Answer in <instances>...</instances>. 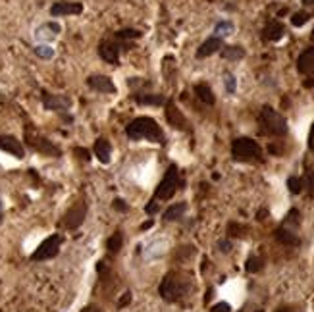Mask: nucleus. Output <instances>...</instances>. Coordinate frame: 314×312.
Instances as JSON below:
<instances>
[{
  "label": "nucleus",
  "mask_w": 314,
  "mask_h": 312,
  "mask_svg": "<svg viewBox=\"0 0 314 312\" xmlns=\"http://www.w3.org/2000/svg\"><path fill=\"white\" fill-rule=\"evenodd\" d=\"M193 289L191 276L185 272H170L164 278V282L160 285V295L162 299L176 303L181 297H185L189 291Z\"/></svg>",
  "instance_id": "f257e3e1"
},
{
  "label": "nucleus",
  "mask_w": 314,
  "mask_h": 312,
  "mask_svg": "<svg viewBox=\"0 0 314 312\" xmlns=\"http://www.w3.org/2000/svg\"><path fill=\"white\" fill-rule=\"evenodd\" d=\"M299 224H301V214L299 210H291L289 214H287L286 222L282 224V228H278L276 230V239L280 241L282 245H287V247H297L301 243L299 239Z\"/></svg>",
  "instance_id": "f03ea898"
},
{
  "label": "nucleus",
  "mask_w": 314,
  "mask_h": 312,
  "mask_svg": "<svg viewBox=\"0 0 314 312\" xmlns=\"http://www.w3.org/2000/svg\"><path fill=\"white\" fill-rule=\"evenodd\" d=\"M259 122L262 125V129L266 131V133H270V135H286L287 133V122L284 120V116L282 114H278L274 108L270 106H264L262 112H260L259 116Z\"/></svg>",
  "instance_id": "7ed1b4c3"
},
{
  "label": "nucleus",
  "mask_w": 314,
  "mask_h": 312,
  "mask_svg": "<svg viewBox=\"0 0 314 312\" xmlns=\"http://www.w3.org/2000/svg\"><path fill=\"white\" fill-rule=\"evenodd\" d=\"M127 135L133 137V139H156V141L164 139L160 127L150 118H139V120H135V122L127 127Z\"/></svg>",
  "instance_id": "20e7f679"
},
{
  "label": "nucleus",
  "mask_w": 314,
  "mask_h": 312,
  "mask_svg": "<svg viewBox=\"0 0 314 312\" xmlns=\"http://www.w3.org/2000/svg\"><path fill=\"white\" fill-rule=\"evenodd\" d=\"M232 152L235 156V160H241V162H253V160H260L262 156V150L257 145V141L253 139H247V137H241V139H235L233 141Z\"/></svg>",
  "instance_id": "39448f33"
},
{
  "label": "nucleus",
  "mask_w": 314,
  "mask_h": 312,
  "mask_svg": "<svg viewBox=\"0 0 314 312\" xmlns=\"http://www.w3.org/2000/svg\"><path fill=\"white\" fill-rule=\"evenodd\" d=\"M60 245H62V237L60 235H50L31 255V260H48V258H54L58 255V251H60Z\"/></svg>",
  "instance_id": "423d86ee"
},
{
  "label": "nucleus",
  "mask_w": 314,
  "mask_h": 312,
  "mask_svg": "<svg viewBox=\"0 0 314 312\" xmlns=\"http://www.w3.org/2000/svg\"><path fill=\"white\" fill-rule=\"evenodd\" d=\"M297 68L307 77L305 87H314V46L307 48L297 60Z\"/></svg>",
  "instance_id": "0eeeda50"
},
{
  "label": "nucleus",
  "mask_w": 314,
  "mask_h": 312,
  "mask_svg": "<svg viewBox=\"0 0 314 312\" xmlns=\"http://www.w3.org/2000/svg\"><path fill=\"white\" fill-rule=\"evenodd\" d=\"M176 189H178V172H176V168L172 166L170 172L166 174L164 181L160 183V187L156 191V197L166 201V199H170V197L176 193Z\"/></svg>",
  "instance_id": "6e6552de"
},
{
  "label": "nucleus",
  "mask_w": 314,
  "mask_h": 312,
  "mask_svg": "<svg viewBox=\"0 0 314 312\" xmlns=\"http://www.w3.org/2000/svg\"><path fill=\"white\" fill-rule=\"evenodd\" d=\"M83 218H85V204L77 203L75 206H71L68 210V214L64 218V224H66V228H69V230H75V228L81 226Z\"/></svg>",
  "instance_id": "1a4fd4ad"
},
{
  "label": "nucleus",
  "mask_w": 314,
  "mask_h": 312,
  "mask_svg": "<svg viewBox=\"0 0 314 312\" xmlns=\"http://www.w3.org/2000/svg\"><path fill=\"white\" fill-rule=\"evenodd\" d=\"M83 6L79 2H56L54 6L50 8V14L54 17L60 15H71V14H81Z\"/></svg>",
  "instance_id": "9d476101"
},
{
  "label": "nucleus",
  "mask_w": 314,
  "mask_h": 312,
  "mask_svg": "<svg viewBox=\"0 0 314 312\" xmlns=\"http://www.w3.org/2000/svg\"><path fill=\"white\" fill-rule=\"evenodd\" d=\"M42 104H44V108L62 112V110H68L71 106V100L68 96L62 95H44L42 96Z\"/></svg>",
  "instance_id": "9b49d317"
},
{
  "label": "nucleus",
  "mask_w": 314,
  "mask_h": 312,
  "mask_svg": "<svg viewBox=\"0 0 314 312\" xmlns=\"http://www.w3.org/2000/svg\"><path fill=\"white\" fill-rule=\"evenodd\" d=\"M222 46H224V41L220 39V37H210V39H206L201 46H199V50H197V58H206V56H212L216 54L218 50H222Z\"/></svg>",
  "instance_id": "f8f14e48"
},
{
  "label": "nucleus",
  "mask_w": 314,
  "mask_h": 312,
  "mask_svg": "<svg viewBox=\"0 0 314 312\" xmlns=\"http://www.w3.org/2000/svg\"><path fill=\"white\" fill-rule=\"evenodd\" d=\"M87 83H89L91 89H95L98 93H114V91H116L112 79L106 77V75H91V77L87 79Z\"/></svg>",
  "instance_id": "ddd939ff"
},
{
  "label": "nucleus",
  "mask_w": 314,
  "mask_h": 312,
  "mask_svg": "<svg viewBox=\"0 0 314 312\" xmlns=\"http://www.w3.org/2000/svg\"><path fill=\"white\" fill-rule=\"evenodd\" d=\"M0 149L10 152V154H14L15 158H21V156H23V147H21V143H19L15 137H10V135L0 137Z\"/></svg>",
  "instance_id": "4468645a"
},
{
  "label": "nucleus",
  "mask_w": 314,
  "mask_h": 312,
  "mask_svg": "<svg viewBox=\"0 0 314 312\" xmlns=\"http://www.w3.org/2000/svg\"><path fill=\"white\" fill-rule=\"evenodd\" d=\"M143 253H145V258H147V260L160 258L166 253V241H162V239H152V241H149L147 247L143 249Z\"/></svg>",
  "instance_id": "2eb2a0df"
},
{
  "label": "nucleus",
  "mask_w": 314,
  "mask_h": 312,
  "mask_svg": "<svg viewBox=\"0 0 314 312\" xmlns=\"http://www.w3.org/2000/svg\"><path fill=\"white\" fill-rule=\"evenodd\" d=\"M100 56H102V60H106L108 64H116L118 62V58H120V48H118V44H114V42L110 41H104L100 42Z\"/></svg>",
  "instance_id": "dca6fc26"
},
{
  "label": "nucleus",
  "mask_w": 314,
  "mask_h": 312,
  "mask_svg": "<svg viewBox=\"0 0 314 312\" xmlns=\"http://www.w3.org/2000/svg\"><path fill=\"white\" fill-rule=\"evenodd\" d=\"M60 31H62V27H60V23H56V21H48V23H42L41 27L37 29V37L39 39H42V41H48V39H54V37H58L60 35Z\"/></svg>",
  "instance_id": "f3484780"
},
{
  "label": "nucleus",
  "mask_w": 314,
  "mask_h": 312,
  "mask_svg": "<svg viewBox=\"0 0 314 312\" xmlns=\"http://www.w3.org/2000/svg\"><path fill=\"white\" fill-rule=\"evenodd\" d=\"M284 33H286V27H284V23H280V21H272V23H268L264 31H262V37L266 39V41H280L282 37H284Z\"/></svg>",
  "instance_id": "a211bd4d"
},
{
  "label": "nucleus",
  "mask_w": 314,
  "mask_h": 312,
  "mask_svg": "<svg viewBox=\"0 0 314 312\" xmlns=\"http://www.w3.org/2000/svg\"><path fill=\"white\" fill-rule=\"evenodd\" d=\"M233 31H235L233 21H230V19H220L218 23L214 25V37H220V39L224 41L226 37L233 35Z\"/></svg>",
  "instance_id": "6ab92c4d"
},
{
  "label": "nucleus",
  "mask_w": 314,
  "mask_h": 312,
  "mask_svg": "<svg viewBox=\"0 0 314 312\" xmlns=\"http://www.w3.org/2000/svg\"><path fill=\"white\" fill-rule=\"evenodd\" d=\"M220 52H222V58L232 60V62H237V60L245 58V48H243V46H237V44H233V46H222Z\"/></svg>",
  "instance_id": "aec40b11"
},
{
  "label": "nucleus",
  "mask_w": 314,
  "mask_h": 312,
  "mask_svg": "<svg viewBox=\"0 0 314 312\" xmlns=\"http://www.w3.org/2000/svg\"><path fill=\"white\" fill-rule=\"evenodd\" d=\"M166 114H168V120H170V123H172L174 127H181V129H185L187 122H185V118L179 114V110L176 108L172 102L168 104V112H166Z\"/></svg>",
  "instance_id": "412c9836"
},
{
  "label": "nucleus",
  "mask_w": 314,
  "mask_h": 312,
  "mask_svg": "<svg viewBox=\"0 0 314 312\" xmlns=\"http://www.w3.org/2000/svg\"><path fill=\"white\" fill-rule=\"evenodd\" d=\"M195 93H197V96H199L203 102H206V104H214V100H216L212 89H210L206 83H199V85L195 87Z\"/></svg>",
  "instance_id": "4be33fe9"
},
{
  "label": "nucleus",
  "mask_w": 314,
  "mask_h": 312,
  "mask_svg": "<svg viewBox=\"0 0 314 312\" xmlns=\"http://www.w3.org/2000/svg\"><path fill=\"white\" fill-rule=\"evenodd\" d=\"M185 210H187V204H185V203L174 204V206H170V208H168V210L164 212V220H168V222L179 220V218L185 214Z\"/></svg>",
  "instance_id": "5701e85b"
},
{
  "label": "nucleus",
  "mask_w": 314,
  "mask_h": 312,
  "mask_svg": "<svg viewBox=\"0 0 314 312\" xmlns=\"http://www.w3.org/2000/svg\"><path fill=\"white\" fill-rule=\"evenodd\" d=\"M33 147L37 150H41V152H46V154H50V152H58V150L46 141V139H42V137H37V139H33V141H29Z\"/></svg>",
  "instance_id": "b1692460"
},
{
  "label": "nucleus",
  "mask_w": 314,
  "mask_h": 312,
  "mask_svg": "<svg viewBox=\"0 0 314 312\" xmlns=\"http://www.w3.org/2000/svg\"><path fill=\"white\" fill-rule=\"evenodd\" d=\"M224 89H226L228 95H235V91H237V79H235L232 71L224 73Z\"/></svg>",
  "instance_id": "393cba45"
},
{
  "label": "nucleus",
  "mask_w": 314,
  "mask_h": 312,
  "mask_svg": "<svg viewBox=\"0 0 314 312\" xmlns=\"http://www.w3.org/2000/svg\"><path fill=\"white\" fill-rule=\"evenodd\" d=\"M96 154H98V158H100L102 162H108V154H110L108 141H104V139H98V141H96Z\"/></svg>",
  "instance_id": "a878e982"
},
{
  "label": "nucleus",
  "mask_w": 314,
  "mask_h": 312,
  "mask_svg": "<svg viewBox=\"0 0 314 312\" xmlns=\"http://www.w3.org/2000/svg\"><path fill=\"white\" fill-rule=\"evenodd\" d=\"M35 54L39 56V58H42V60H50L54 56V48L48 46V44H37L35 46Z\"/></svg>",
  "instance_id": "bb28decb"
},
{
  "label": "nucleus",
  "mask_w": 314,
  "mask_h": 312,
  "mask_svg": "<svg viewBox=\"0 0 314 312\" xmlns=\"http://www.w3.org/2000/svg\"><path fill=\"white\" fill-rule=\"evenodd\" d=\"M262 266H264V262H262V258H260V257H251L249 260H247V264H245L247 272H251V274H255V272L262 270Z\"/></svg>",
  "instance_id": "cd10ccee"
},
{
  "label": "nucleus",
  "mask_w": 314,
  "mask_h": 312,
  "mask_svg": "<svg viewBox=\"0 0 314 312\" xmlns=\"http://www.w3.org/2000/svg\"><path fill=\"white\" fill-rule=\"evenodd\" d=\"M309 19H311V15L307 14V12H297V14H293V17H291V23H293V27H303Z\"/></svg>",
  "instance_id": "c85d7f7f"
},
{
  "label": "nucleus",
  "mask_w": 314,
  "mask_h": 312,
  "mask_svg": "<svg viewBox=\"0 0 314 312\" xmlns=\"http://www.w3.org/2000/svg\"><path fill=\"white\" fill-rule=\"evenodd\" d=\"M303 187L309 191V195H314V172L309 170L303 177Z\"/></svg>",
  "instance_id": "c756f323"
},
{
  "label": "nucleus",
  "mask_w": 314,
  "mask_h": 312,
  "mask_svg": "<svg viewBox=\"0 0 314 312\" xmlns=\"http://www.w3.org/2000/svg\"><path fill=\"white\" fill-rule=\"evenodd\" d=\"M287 187H289V191L291 193H301L303 191V179L301 177H289V181H287Z\"/></svg>",
  "instance_id": "7c9ffc66"
},
{
  "label": "nucleus",
  "mask_w": 314,
  "mask_h": 312,
  "mask_svg": "<svg viewBox=\"0 0 314 312\" xmlns=\"http://www.w3.org/2000/svg\"><path fill=\"white\" fill-rule=\"evenodd\" d=\"M228 231H230V235H232V237H243V235H245V231H249V228H245V226H239V224H230V226H228Z\"/></svg>",
  "instance_id": "2f4dec72"
},
{
  "label": "nucleus",
  "mask_w": 314,
  "mask_h": 312,
  "mask_svg": "<svg viewBox=\"0 0 314 312\" xmlns=\"http://www.w3.org/2000/svg\"><path fill=\"white\" fill-rule=\"evenodd\" d=\"M137 100H139V102H143V104H162V102H164V98H162V96H152V95H149V96L137 95Z\"/></svg>",
  "instance_id": "473e14b6"
},
{
  "label": "nucleus",
  "mask_w": 314,
  "mask_h": 312,
  "mask_svg": "<svg viewBox=\"0 0 314 312\" xmlns=\"http://www.w3.org/2000/svg\"><path fill=\"white\" fill-rule=\"evenodd\" d=\"M120 247H122V235L120 233H116L112 239L108 241V249L110 253H116V251H120Z\"/></svg>",
  "instance_id": "72a5a7b5"
},
{
  "label": "nucleus",
  "mask_w": 314,
  "mask_h": 312,
  "mask_svg": "<svg viewBox=\"0 0 314 312\" xmlns=\"http://www.w3.org/2000/svg\"><path fill=\"white\" fill-rule=\"evenodd\" d=\"M210 312H232V307L228 305V303H218V305H214Z\"/></svg>",
  "instance_id": "f704fd0d"
},
{
  "label": "nucleus",
  "mask_w": 314,
  "mask_h": 312,
  "mask_svg": "<svg viewBox=\"0 0 314 312\" xmlns=\"http://www.w3.org/2000/svg\"><path fill=\"white\" fill-rule=\"evenodd\" d=\"M118 37H125V39H129V37H139V31H131V29H127V31H120V33H118Z\"/></svg>",
  "instance_id": "c9c22d12"
},
{
  "label": "nucleus",
  "mask_w": 314,
  "mask_h": 312,
  "mask_svg": "<svg viewBox=\"0 0 314 312\" xmlns=\"http://www.w3.org/2000/svg\"><path fill=\"white\" fill-rule=\"evenodd\" d=\"M230 249H232V243H230V241H220V251H222V253H228Z\"/></svg>",
  "instance_id": "e433bc0d"
},
{
  "label": "nucleus",
  "mask_w": 314,
  "mask_h": 312,
  "mask_svg": "<svg viewBox=\"0 0 314 312\" xmlns=\"http://www.w3.org/2000/svg\"><path fill=\"white\" fill-rule=\"evenodd\" d=\"M309 147L314 152V123H313V129H311V135H309Z\"/></svg>",
  "instance_id": "4c0bfd02"
},
{
  "label": "nucleus",
  "mask_w": 314,
  "mask_h": 312,
  "mask_svg": "<svg viewBox=\"0 0 314 312\" xmlns=\"http://www.w3.org/2000/svg\"><path fill=\"white\" fill-rule=\"evenodd\" d=\"M81 312H102L100 309H96V307H85Z\"/></svg>",
  "instance_id": "58836bf2"
},
{
  "label": "nucleus",
  "mask_w": 314,
  "mask_h": 312,
  "mask_svg": "<svg viewBox=\"0 0 314 312\" xmlns=\"http://www.w3.org/2000/svg\"><path fill=\"white\" fill-rule=\"evenodd\" d=\"M116 208H120V210H127V206L123 204V201H116V204H114Z\"/></svg>",
  "instance_id": "ea45409f"
},
{
  "label": "nucleus",
  "mask_w": 314,
  "mask_h": 312,
  "mask_svg": "<svg viewBox=\"0 0 314 312\" xmlns=\"http://www.w3.org/2000/svg\"><path fill=\"white\" fill-rule=\"evenodd\" d=\"M266 214H268L266 210H260V212H259V220H264V218H266Z\"/></svg>",
  "instance_id": "a19ab883"
},
{
  "label": "nucleus",
  "mask_w": 314,
  "mask_h": 312,
  "mask_svg": "<svg viewBox=\"0 0 314 312\" xmlns=\"http://www.w3.org/2000/svg\"><path fill=\"white\" fill-rule=\"evenodd\" d=\"M276 312H295L293 309H289V307H284V309H280V311H276Z\"/></svg>",
  "instance_id": "79ce46f5"
},
{
  "label": "nucleus",
  "mask_w": 314,
  "mask_h": 312,
  "mask_svg": "<svg viewBox=\"0 0 314 312\" xmlns=\"http://www.w3.org/2000/svg\"><path fill=\"white\" fill-rule=\"evenodd\" d=\"M303 4H305V6H313L314 0H303Z\"/></svg>",
  "instance_id": "37998d69"
},
{
  "label": "nucleus",
  "mask_w": 314,
  "mask_h": 312,
  "mask_svg": "<svg viewBox=\"0 0 314 312\" xmlns=\"http://www.w3.org/2000/svg\"><path fill=\"white\" fill-rule=\"evenodd\" d=\"M0 220H2V201H0Z\"/></svg>",
  "instance_id": "c03bdc74"
}]
</instances>
